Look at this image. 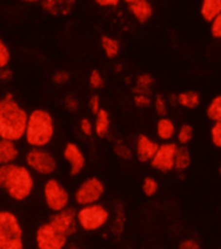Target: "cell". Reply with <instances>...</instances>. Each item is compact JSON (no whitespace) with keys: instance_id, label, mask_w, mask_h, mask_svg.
I'll use <instances>...</instances> for the list:
<instances>
[{"instance_id":"obj_38","label":"cell","mask_w":221,"mask_h":249,"mask_svg":"<svg viewBox=\"0 0 221 249\" xmlns=\"http://www.w3.org/2000/svg\"><path fill=\"white\" fill-rule=\"evenodd\" d=\"M88 106H90L91 112L96 115L100 110H101V100H100V96L97 94H93V96L90 98V102H88Z\"/></svg>"},{"instance_id":"obj_4","label":"cell","mask_w":221,"mask_h":249,"mask_svg":"<svg viewBox=\"0 0 221 249\" xmlns=\"http://www.w3.org/2000/svg\"><path fill=\"white\" fill-rule=\"evenodd\" d=\"M0 249H25L23 229L17 214L0 211Z\"/></svg>"},{"instance_id":"obj_20","label":"cell","mask_w":221,"mask_h":249,"mask_svg":"<svg viewBox=\"0 0 221 249\" xmlns=\"http://www.w3.org/2000/svg\"><path fill=\"white\" fill-rule=\"evenodd\" d=\"M176 105L187 110H195L201 105V94L197 90H184L176 94Z\"/></svg>"},{"instance_id":"obj_6","label":"cell","mask_w":221,"mask_h":249,"mask_svg":"<svg viewBox=\"0 0 221 249\" xmlns=\"http://www.w3.org/2000/svg\"><path fill=\"white\" fill-rule=\"evenodd\" d=\"M43 197L47 208L53 213L69 208L70 194L62 183L56 178H48L43 186Z\"/></svg>"},{"instance_id":"obj_31","label":"cell","mask_w":221,"mask_h":249,"mask_svg":"<svg viewBox=\"0 0 221 249\" xmlns=\"http://www.w3.org/2000/svg\"><path fill=\"white\" fill-rule=\"evenodd\" d=\"M9 62H11V51L8 45L0 39V70L8 67Z\"/></svg>"},{"instance_id":"obj_42","label":"cell","mask_w":221,"mask_h":249,"mask_svg":"<svg viewBox=\"0 0 221 249\" xmlns=\"http://www.w3.org/2000/svg\"><path fill=\"white\" fill-rule=\"evenodd\" d=\"M13 78V71L9 69V67H5V69H1L0 70V80L3 82H9Z\"/></svg>"},{"instance_id":"obj_43","label":"cell","mask_w":221,"mask_h":249,"mask_svg":"<svg viewBox=\"0 0 221 249\" xmlns=\"http://www.w3.org/2000/svg\"><path fill=\"white\" fill-rule=\"evenodd\" d=\"M114 71L115 72H122L123 71V65L122 63H116L115 66H114Z\"/></svg>"},{"instance_id":"obj_21","label":"cell","mask_w":221,"mask_h":249,"mask_svg":"<svg viewBox=\"0 0 221 249\" xmlns=\"http://www.w3.org/2000/svg\"><path fill=\"white\" fill-rule=\"evenodd\" d=\"M155 79L151 74L147 72H143L136 76L135 86H133V94H145V96H150L151 88H153Z\"/></svg>"},{"instance_id":"obj_30","label":"cell","mask_w":221,"mask_h":249,"mask_svg":"<svg viewBox=\"0 0 221 249\" xmlns=\"http://www.w3.org/2000/svg\"><path fill=\"white\" fill-rule=\"evenodd\" d=\"M90 86L92 89L94 90H100L104 88L105 86V79L104 76L101 75V72L98 70H92L91 71V75H90Z\"/></svg>"},{"instance_id":"obj_13","label":"cell","mask_w":221,"mask_h":249,"mask_svg":"<svg viewBox=\"0 0 221 249\" xmlns=\"http://www.w3.org/2000/svg\"><path fill=\"white\" fill-rule=\"evenodd\" d=\"M158 147L159 143L147 137V134H139V137L136 138V156L141 163H150V160L153 159V156L157 153Z\"/></svg>"},{"instance_id":"obj_5","label":"cell","mask_w":221,"mask_h":249,"mask_svg":"<svg viewBox=\"0 0 221 249\" xmlns=\"http://www.w3.org/2000/svg\"><path fill=\"white\" fill-rule=\"evenodd\" d=\"M111 219L110 211L101 203L80 207L76 212V223L86 232H94L105 227Z\"/></svg>"},{"instance_id":"obj_25","label":"cell","mask_w":221,"mask_h":249,"mask_svg":"<svg viewBox=\"0 0 221 249\" xmlns=\"http://www.w3.org/2000/svg\"><path fill=\"white\" fill-rule=\"evenodd\" d=\"M206 115L214 123L221 122V96H215L210 101L206 108Z\"/></svg>"},{"instance_id":"obj_37","label":"cell","mask_w":221,"mask_h":249,"mask_svg":"<svg viewBox=\"0 0 221 249\" xmlns=\"http://www.w3.org/2000/svg\"><path fill=\"white\" fill-rule=\"evenodd\" d=\"M211 36L216 40L221 39V16L211 22Z\"/></svg>"},{"instance_id":"obj_24","label":"cell","mask_w":221,"mask_h":249,"mask_svg":"<svg viewBox=\"0 0 221 249\" xmlns=\"http://www.w3.org/2000/svg\"><path fill=\"white\" fill-rule=\"evenodd\" d=\"M124 225H126V214H124V209L122 204H115V214L111 221V232L115 236H119L124 230Z\"/></svg>"},{"instance_id":"obj_32","label":"cell","mask_w":221,"mask_h":249,"mask_svg":"<svg viewBox=\"0 0 221 249\" xmlns=\"http://www.w3.org/2000/svg\"><path fill=\"white\" fill-rule=\"evenodd\" d=\"M211 142L216 149L221 147V122L219 123H214V125L211 126Z\"/></svg>"},{"instance_id":"obj_10","label":"cell","mask_w":221,"mask_h":249,"mask_svg":"<svg viewBox=\"0 0 221 249\" xmlns=\"http://www.w3.org/2000/svg\"><path fill=\"white\" fill-rule=\"evenodd\" d=\"M179 145L176 142H163L158 147L157 153L150 160V165L161 173H168L173 171L175 156H176Z\"/></svg>"},{"instance_id":"obj_39","label":"cell","mask_w":221,"mask_h":249,"mask_svg":"<svg viewBox=\"0 0 221 249\" xmlns=\"http://www.w3.org/2000/svg\"><path fill=\"white\" fill-rule=\"evenodd\" d=\"M179 249H202V247L194 239H184L179 244Z\"/></svg>"},{"instance_id":"obj_8","label":"cell","mask_w":221,"mask_h":249,"mask_svg":"<svg viewBox=\"0 0 221 249\" xmlns=\"http://www.w3.org/2000/svg\"><path fill=\"white\" fill-rule=\"evenodd\" d=\"M105 194V185L97 177L84 179L74 193V200L79 207L97 204Z\"/></svg>"},{"instance_id":"obj_2","label":"cell","mask_w":221,"mask_h":249,"mask_svg":"<svg viewBox=\"0 0 221 249\" xmlns=\"http://www.w3.org/2000/svg\"><path fill=\"white\" fill-rule=\"evenodd\" d=\"M56 132L52 114L44 108H35L29 112L25 130V140L31 149H45L52 142Z\"/></svg>"},{"instance_id":"obj_14","label":"cell","mask_w":221,"mask_h":249,"mask_svg":"<svg viewBox=\"0 0 221 249\" xmlns=\"http://www.w3.org/2000/svg\"><path fill=\"white\" fill-rule=\"evenodd\" d=\"M128 12L139 23H147L154 15V8L147 0H127L126 1Z\"/></svg>"},{"instance_id":"obj_35","label":"cell","mask_w":221,"mask_h":249,"mask_svg":"<svg viewBox=\"0 0 221 249\" xmlns=\"http://www.w3.org/2000/svg\"><path fill=\"white\" fill-rule=\"evenodd\" d=\"M133 104L136 107L147 108L151 105V98L150 96H145V94H133Z\"/></svg>"},{"instance_id":"obj_41","label":"cell","mask_w":221,"mask_h":249,"mask_svg":"<svg viewBox=\"0 0 221 249\" xmlns=\"http://www.w3.org/2000/svg\"><path fill=\"white\" fill-rule=\"evenodd\" d=\"M94 3L101 8H116L119 5V0H96Z\"/></svg>"},{"instance_id":"obj_1","label":"cell","mask_w":221,"mask_h":249,"mask_svg":"<svg viewBox=\"0 0 221 249\" xmlns=\"http://www.w3.org/2000/svg\"><path fill=\"white\" fill-rule=\"evenodd\" d=\"M29 112L8 92L0 98V140L17 142L22 140L26 130Z\"/></svg>"},{"instance_id":"obj_3","label":"cell","mask_w":221,"mask_h":249,"mask_svg":"<svg viewBox=\"0 0 221 249\" xmlns=\"http://www.w3.org/2000/svg\"><path fill=\"white\" fill-rule=\"evenodd\" d=\"M35 187L33 172L21 164H12L3 190L12 200L23 201L30 197Z\"/></svg>"},{"instance_id":"obj_15","label":"cell","mask_w":221,"mask_h":249,"mask_svg":"<svg viewBox=\"0 0 221 249\" xmlns=\"http://www.w3.org/2000/svg\"><path fill=\"white\" fill-rule=\"evenodd\" d=\"M74 0H44L41 8L52 16H68L74 9Z\"/></svg>"},{"instance_id":"obj_26","label":"cell","mask_w":221,"mask_h":249,"mask_svg":"<svg viewBox=\"0 0 221 249\" xmlns=\"http://www.w3.org/2000/svg\"><path fill=\"white\" fill-rule=\"evenodd\" d=\"M194 137V129L190 124H183V125L176 130V136L175 138L177 140V145L186 146L193 141Z\"/></svg>"},{"instance_id":"obj_23","label":"cell","mask_w":221,"mask_h":249,"mask_svg":"<svg viewBox=\"0 0 221 249\" xmlns=\"http://www.w3.org/2000/svg\"><path fill=\"white\" fill-rule=\"evenodd\" d=\"M101 47L104 53H105V56L108 57L109 60H114V58H116L120 52L119 40L115 39V37L108 36V35L101 36Z\"/></svg>"},{"instance_id":"obj_29","label":"cell","mask_w":221,"mask_h":249,"mask_svg":"<svg viewBox=\"0 0 221 249\" xmlns=\"http://www.w3.org/2000/svg\"><path fill=\"white\" fill-rule=\"evenodd\" d=\"M141 190H143L145 196H154L159 190V182L154 177H145L143 181V185H141Z\"/></svg>"},{"instance_id":"obj_28","label":"cell","mask_w":221,"mask_h":249,"mask_svg":"<svg viewBox=\"0 0 221 249\" xmlns=\"http://www.w3.org/2000/svg\"><path fill=\"white\" fill-rule=\"evenodd\" d=\"M112 150H114V154L122 160H131L133 158V151H132V149L128 147L127 143H124L123 141L114 142Z\"/></svg>"},{"instance_id":"obj_18","label":"cell","mask_w":221,"mask_h":249,"mask_svg":"<svg viewBox=\"0 0 221 249\" xmlns=\"http://www.w3.org/2000/svg\"><path fill=\"white\" fill-rule=\"evenodd\" d=\"M94 116H96L93 123L94 134L100 138H105L110 133V128H111L109 112L106 111L105 108H101Z\"/></svg>"},{"instance_id":"obj_22","label":"cell","mask_w":221,"mask_h":249,"mask_svg":"<svg viewBox=\"0 0 221 249\" xmlns=\"http://www.w3.org/2000/svg\"><path fill=\"white\" fill-rule=\"evenodd\" d=\"M191 164V154L186 146H179L176 156H175V164H173V171L179 173H184L187 171V168Z\"/></svg>"},{"instance_id":"obj_40","label":"cell","mask_w":221,"mask_h":249,"mask_svg":"<svg viewBox=\"0 0 221 249\" xmlns=\"http://www.w3.org/2000/svg\"><path fill=\"white\" fill-rule=\"evenodd\" d=\"M12 165H0V189H3L4 183L7 181Z\"/></svg>"},{"instance_id":"obj_44","label":"cell","mask_w":221,"mask_h":249,"mask_svg":"<svg viewBox=\"0 0 221 249\" xmlns=\"http://www.w3.org/2000/svg\"><path fill=\"white\" fill-rule=\"evenodd\" d=\"M169 104L176 105V94H171L169 96Z\"/></svg>"},{"instance_id":"obj_36","label":"cell","mask_w":221,"mask_h":249,"mask_svg":"<svg viewBox=\"0 0 221 249\" xmlns=\"http://www.w3.org/2000/svg\"><path fill=\"white\" fill-rule=\"evenodd\" d=\"M64 106L70 112H76L79 110V101L73 94H69L64 98Z\"/></svg>"},{"instance_id":"obj_45","label":"cell","mask_w":221,"mask_h":249,"mask_svg":"<svg viewBox=\"0 0 221 249\" xmlns=\"http://www.w3.org/2000/svg\"><path fill=\"white\" fill-rule=\"evenodd\" d=\"M65 249H80L76 244H72V246H68Z\"/></svg>"},{"instance_id":"obj_7","label":"cell","mask_w":221,"mask_h":249,"mask_svg":"<svg viewBox=\"0 0 221 249\" xmlns=\"http://www.w3.org/2000/svg\"><path fill=\"white\" fill-rule=\"evenodd\" d=\"M26 167L40 176H52L57 169V160L47 149H30L25 155Z\"/></svg>"},{"instance_id":"obj_33","label":"cell","mask_w":221,"mask_h":249,"mask_svg":"<svg viewBox=\"0 0 221 249\" xmlns=\"http://www.w3.org/2000/svg\"><path fill=\"white\" fill-rule=\"evenodd\" d=\"M70 80V74L65 70H58L52 75V82L56 86H64Z\"/></svg>"},{"instance_id":"obj_34","label":"cell","mask_w":221,"mask_h":249,"mask_svg":"<svg viewBox=\"0 0 221 249\" xmlns=\"http://www.w3.org/2000/svg\"><path fill=\"white\" fill-rule=\"evenodd\" d=\"M79 129H80V132H82L86 137H92L94 134L93 123H92L88 118H83V119L80 120V123H79Z\"/></svg>"},{"instance_id":"obj_11","label":"cell","mask_w":221,"mask_h":249,"mask_svg":"<svg viewBox=\"0 0 221 249\" xmlns=\"http://www.w3.org/2000/svg\"><path fill=\"white\" fill-rule=\"evenodd\" d=\"M48 223L55 230L68 238L73 236L79 229L78 223H76V211L70 207L61 212L53 213Z\"/></svg>"},{"instance_id":"obj_16","label":"cell","mask_w":221,"mask_h":249,"mask_svg":"<svg viewBox=\"0 0 221 249\" xmlns=\"http://www.w3.org/2000/svg\"><path fill=\"white\" fill-rule=\"evenodd\" d=\"M19 150L16 142L0 140V165H12L18 159Z\"/></svg>"},{"instance_id":"obj_19","label":"cell","mask_w":221,"mask_h":249,"mask_svg":"<svg viewBox=\"0 0 221 249\" xmlns=\"http://www.w3.org/2000/svg\"><path fill=\"white\" fill-rule=\"evenodd\" d=\"M201 16L206 22L211 23L221 16L220 0H203L201 5Z\"/></svg>"},{"instance_id":"obj_17","label":"cell","mask_w":221,"mask_h":249,"mask_svg":"<svg viewBox=\"0 0 221 249\" xmlns=\"http://www.w3.org/2000/svg\"><path fill=\"white\" fill-rule=\"evenodd\" d=\"M176 125L173 123L172 119H169L167 116L159 118L155 126L157 137L163 142H172V140L176 136Z\"/></svg>"},{"instance_id":"obj_9","label":"cell","mask_w":221,"mask_h":249,"mask_svg":"<svg viewBox=\"0 0 221 249\" xmlns=\"http://www.w3.org/2000/svg\"><path fill=\"white\" fill-rule=\"evenodd\" d=\"M35 243L37 249H65L69 246V238L45 222L37 229Z\"/></svg>"},{"instance_id":"obj_12","label":"cell","mask_w":221,"mask_h":249,"mask_svg":"<svg viewBox=\"0 0 221 249\" xmlns=\"http://www.w3.org/2000/svg\"><path fill=\"white\" fill-rule=\"evenodd\" d=\"M62 156L70 165V176L76 177L83 172L86 167V155L74 142H68L64 147Z\"/></svg>"},{"instance_id":"obj_27","label":"cell","mask_w":221,"mask_h":249,"mask_svg":"<svg viewBox=\"0 0 221 249\" xmlns=\"http://www.w3.org/2000/svg\"><path fill=\"white\" fill-rule=\"evenodd\" d=\"M151 104L154 106V111L158 116L165 118L168 114V101L166 100V97L163 94H157L154 97V100L151 101Z\"/></svg>"}]
</instances>
